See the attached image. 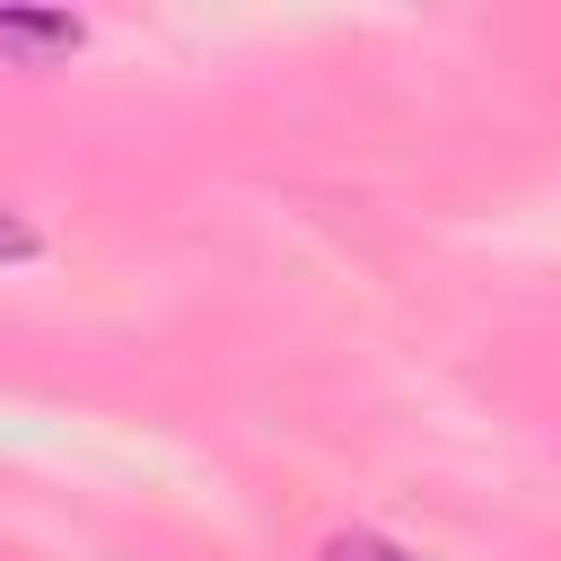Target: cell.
<instances>
[{
    "label": "cell",
    "mask_w": 561,
    "mask_h": 561,
    "mask_svg": "<svg viewBox=\"0 0 561 561\" xmlns=\"http://www.w3.org/2000/svg\"><path fill=\"white\" fill-rule=\"evenodd\" d=\"M0 254H35V237L26 228H0Z\"/></svg>",
    "instance_id": "2"
},
{
    "label": "cell",
    "mask_w": 561,
    "mask_h": 561,
    "mask_svg": "<svg viewBox=\"0 0 561 561\" xmlns=\"http://www.w3.org/2000/svg\"><path fill=\"white\" fill-rule=\"evenodd\" d=\"M324 561H412V552H394V543H377V535H351V543H333Z\"/></svg>",
    "instance_id": "1"
}]
</instances>
